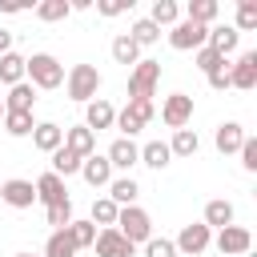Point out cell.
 Listing matches in <instances>:
<instances>
[{
    "label": "cell",
    "instance_id": "2",
    "mask_svg": "<svg viewBox=\"0 0 257 257\" xmlns=\"http://www.w3.org/2000/svg\"><path fill=\"white\" fill-rule=\"evenodd\" d=\"M64 88H68V96H72L76 104L96 100V92H100V72H96V64H72V68L64 72Z\"/></svg>",
    "mask_w": 257,
    "mask_h": 257
},
{
    "label": "cell",
    "instance_id": "25",
    "mask_svg": "<svg viewBox=\"0 0 257 257\" xmlns=\"http://www.w3.org/2000/svg\"><path fill=\"white\" fill-rule=\"evenodd\" d=\"M112 60H116V64H124V68H133V64H141V48L133 44V36H128V32H120V36H112Z\"/></svg>",
    "mask_w": 257,
    "mask_h": 257
},
{
    "label": "cell",
    "instance_id": "23",
    "mask_svg": "<svg viewBox=\"0 0 257 257\" xmlns=\"http://www.w3.org/2000/svg\"><path fill=\"white\" fill-rule=\"evenodd\" d=\"M233 217H237L233 201H225V197H213V201L205 205V221H201V225H209V229H225V225H233Z\"/></svg>",
    "mask_w": 257,
    "mask_h": 257
},
{
    "label": "cell",
    "instance_id": "27",
    "mask_svg": "<svg viewBox=\"0 0 257 257\" xmlns=\"http://www.w3.org/2000/svg\"><path fill=\"white\" fill-rule=\"evenodd\" d=\"M20 80H24V56H20V52H4V56H0V84L12 88V84H20Z\"/></svg>",
    "mask_w": 257,
    "mask_h": 257
},
{
    "label": "cell",
    "instance_id": "16",
    "mask_svg": "<svg viewBox=\"0 0 257 257\" xmlns=\"http://www.w3.org/2000/svg\"><path fill=\"white\" fill-rule=\"evenodd\" d=\"M112 120H116V108H112L104 96H96V100H88V104H84V128H88V133L112 128Z\"/></svg>",
    "mask_w": 257,
    "mask_h": 257
},
{
    "label": "cell",
    "instance_id": "39",
    "mask_svg": "<svg viewBox=\"0 0 257 257\" xmlns=\"http://www.w3.org/2000/svg\"><path fill=\"white\" fill-rule=\"evenodd\" d=\"M44 221H48L52 229H68V225H72V201L48 205V209H44Z\"/></svg>",
    "mask_w": 257,
    "mask_h": 257
},
{
    "label": "cell",
    "instance_id": "17",
    "mask_svg": "<svg viewBox=\"0 0 257 257\" xmlns=\"http://www.w3.org/2000/svg\"><path fill=\"white\" fill-rule=\"evenodd\" d=\"M205 44H209L213 52H221V56L229 60V56L237 52V44H241V32H237L233 24H213V28H209V40H205Z\"/></svg>",
    "mask_w": 257,
    "mask_h": 257
},
{
    "label": "cell",
    "instance_id": "28",
    "mask_svg": "<svg viewBox=\"0 0 257 257\" xmlns=\"http://www.w3.org/2000/svg\"><path fill=\"white\" fill-rule=\"evenodd\" d=\"M40 257H76V245L68 237V229H52L48 241H44V253Z\"/></svg>",
    "mask_w": 257,
    "mask_h": 257
},
{
    "label": "cell",
    "instance_id": "31",
    "mask_svg": "<svg viewBox=\"0 0 257 257\" xmlns=\"http://www.w3.org/2000/svg\"><path fill=\"white\" fill-rule=\"evenodd\" d=\"M4 133L8 137H32V128H36V116L32 112H4Z\"/></svg>",
    "mask_w": 257,
    "mask_h": 257
},
{
    "label": "cell",
    "instance_id": "36",
    "mask_svg": "<svg viewBox=\"0 0 257 257\" xmlns=\"http://www.w3.org/2000/svg\"><path fill=\"white\" fill-rule=\"evenodd\" d=\"M72 8H68V0H40L36 4V20H44V24H56V20H64Z\"/></svg>",
    "mask_w": 257,
    "mask_h": 257
},
{
    "label": "cell",
    "instance_id": "42",
    "mask_svg": "<svg viewBox=\"0 0 257 257\" xmlns=\"http://www.w3.org/2000/svg\"><path fill=\"white\" fill-rule=\"evenodd\" d=\"M124 8H133V0H96V12H100V16H108V20H112V16H120Z\"/></svg>",
    "mask_w": 257,
    "mask_h": 257
},
{
    "label": "cell",
    "instance_id": "11",
    "mask_svg": "<svg viewBox=\"0 0 257 257\" xmlns=\"http://www.w3.org/2000/svg\"><path fill=\"white\" fill-rule=\"evenodd\" d=\"M229 88H257V52H241L233 64H229Z\"/></svg>",
    "mask_w": 257,
    "mask_h": 257
},
{
    "label": "cell",
    "instance_id": "5",
    "mask_svg": "<svg viewBox=\"0 0 257 257\" xmlns=\"http://www.w3.org/2000/svg\"><path fill=\"white\" fill-rule=\"evenodd\" d=\"M153 116H157L153 100H128V104H124V108L116 112L112 128H120V137H128V141H133V137H137V133H141V128H145V124H149Z\"/></svg>",
    "mask_w": 257,
    "mask_h": 257
},
{
    "label": "cell",
    "instance_id": "1",
    "mask_svg": "<svg viewBox=\"0 0 257 257\" xmlns=\"http://www.w3.org/2000/svg\"><path fill=\"white\" fill-rule=\"evenodd\" d=\"M24 80H28L32 88L52 92V88L64 84V64H60L52 52H32V56H24Z\"/></svg>",
    "mask_w": 257,
    "mask_h": 257
},
{
    "label": "cell",
    "instance_id": "4",
    "mask_svg": "<svg viewBox=\"0 0 257 257\" xmlns=\"http://www.w3.org/2000/svg\"><path fill=\"white\" fill-rule=\"evenodd\" d=\"M161 84V60H141L128 68V100H153Z\"/></svg>",
    "mask_w": 257,
    "mask_h": 257
},
{
    "label": "cell",
    "instance_id": "34",
    "mask_svg": "<svg viewBox=\"0 0 257 257\" xmlns=\"http://www.w3.org/2000/svg\"><path fill=\"white\" fill-rule=\"evenodd\" d=\"M116 213H120V209H116L108 197H96V201H92V217H88V221H92V225H100V229H116Z\"/></svg>",
    "mask_w": 257,
    "mask_h": 257
},
{
    "label": "cell",
    "instance_id": "14",
    "mask_svg": "<svg viewBox=\"0 0 257 257\" xmlns=\"http://www.w3.org/2000/svg\"><path fill=\"white\" fill-rule=\"evenodd\" d=\"M32 185H36V201H40L44 209L68 201V185H64V177H56V173H40Z\"/></svg>",
    "mask_w": 257,
    "mask_h": 257
},
{
    "label": "cell",
    "instance_id": "41",
    "mask_svg": "<svg viewBox=\"0 0 257 257\" xmlns=\"http://www.w3.org/2000/svg\"><path fill=\"white\" fill-rule=\"evenodd\" d=\"M145 257H177V245L169 237H149L145 241Z\"/></svg>",
    "mask_w": 257,
    "mask_h": 257
},
{
    "label": "cell",
    "instance_id": "44",
    "mask_svg": "<svg viewBox=\"0 0 257 257\" xmlns=\"http://www.w3.org/2000/svg\"><path fill=\"white\" fill-rule=\"evenodd\" d=\"M0 12H8V16H16V12H24V4H20V0H4V4H0Z\"/></svg>",
    "mask_w": 257,
    "mask_h": 257
},
{
    "label": "cell",
    "instance_id": "47",
    "mask_svg": "<svg viewBox=\"0 0 257 257\" xmlns=\"http://www.w3.org/2000/svg\"><path fill=\"white\" fill-rule=\"evenodd\" d=\"M12 257H40V253H12Z\"/></svg>",
    "mask_w": 257,
    "mask_h": 257
},
{
    "label": "cell",
    "instance_id": "48",
    "mask_svg": "<svg viewBox=\"0 0 257 257\" xmlns=\"http://www.w3.org/2000/svg\"><path fill=\"white\" fill-rule=\"evenodd\" d=\"M0 120H4V100H0Z\"/></svg>",
    "mask_w": 257,
    "mask_h": 257
},
{
    "label": "cell",
    "instance_id": "13",
    "mask_svg": "<svg viewBox=\"0 0 257 257\" xmlns=\"http://www.w3.org/2000/svg\"><path fill=\"white\" fill-rule=\"evenodd\" d=\"M80 177H84V185H92V189H108V181H112L116 173H112V165L104 161V153H92V157L80 161Z\"/></svg>",
    "mask_w": 257,
    "mask_h": 257
},
{
    "label": "cell",
    "instance_id": "8",
    "mask_svg": "<svg viewBox=\"0 0 257 257\" xmlns=\"http://www.w3.org/2000/svg\"><path fill=\"white\" fill-rule=\"evenodd\" d=\"M253 249V233L245 225H225L217 229V253L221 257H245Z\"/></svg>",
    "mask_w": 257,
    "mask_h": 257
},
{
    "label": "cell",
    "instance_id": "35",
    "mask_svg": "<svg viewBox=\"0 0 257 257\" xmlns=\"http://www.w3.org/2000/svg\"><path fill=\"white\" fill-rule=\"evenodd\" d=\"M68 237H72L76 253H80V249H92V241H96V225H92V221H76V217H72V225H68Z\"/></svg>",
    "mask_w": 257,
    "mask_h": 257
},
{
    "label": "cell",
    "instance_id": "40",
    "mask_svg": "<svg viewBox=\"0 0 257 257\" xmlns=\"http://www.w3.org/2000/svg\"><path fill=\"white\" fill-rule=\"evenodd\" d=\"M237 153H241V169H245V173H257V137L245 133V141H241Z\"/></svg>",
    "mask_w": 257,
    "mask_h": 257
},
{
    "label": "cell",
    "instance_id": "15",
    "mask_svg": "<svg viewBox=\"0 0 257 257\" xmlns=\"http://www.w3.org/2000/svg\"><path fill=\"white\" fill-rule=\"evenodd\" d=\"M92 249H96V257H133V249H137V245H128L116 229H96Z\"/></svg>",
    "mask_w": 257,
    "mask_h": 257
},
{
    "label": "cell",
    "instance_id": "21",
    "mask_svg": "<svg viewBox=\"0 0 257 257\" xmlns=\"http://www.w3.org/2000/svg\"><path fill=\"white\" fill-rule=\"evenodd\" d=\"M241 141H245V128H241L237 120H221V124H217V133H213L217 153H237V149H241Z\"/></svg>",
    "mask_w": 257,
    "mask_h": 257
},
{
    "label": "cell",
    "instance_id": "22",
    "mask_svg": "<svg viewBox=\"0 0 257 257\" xmlns=\"http://www.w3.org/2000/svg\"><path fill=\"white\" fill-rule=\"evenodd\" d=\"M137 197H141V185H137L133 177H112V181H108V201H112L116 209L137 205Z\"/></svg>",
    "mask_w": 257,
    "mask_h": 257
},
{
    "label": "cell",
    "instance_id": "19",
    "mask_svg": "<svg viewBox=\"0 0 257 257\" xmlns=\"http://www.w3.org/2000/svg\"><path fill=\"white\" fill-rule=\"evenodd\" d=\"M32 145H36L40 153H56V149L64 145V128L52 124V120H36V128H32Z\"/></svg>",
    "mask_w": 257,
    "mask_h": 257
},
{
    "label": "cell",
    "instance_id": "37",
    "mask_svg": "<svg viewBox=\"0 0 257 257\" xmlns=\"http://www.w3.org/2000/svg\"><path fill=\"white\" fill-rule=\"evenodd\" d=\"M193 64H197V68H201V72H205V76H209V72H217V68H225V64H229V60H225V56H221V52H213V48H209V44H201V48H197V52H193Z\"/></svg>",
    "mask_w": 257,
    "mask_h": 257
},
{
    "label": "cell",
    "instance_id": "43",
    "mask_svg": "<svg viewBox=\"0 0 257 257\" xmlns=\"http://www.w3.org/2000/svg\"><path fill=\"white\" fill-rule=\"evenodd\" d=\"M209 88H217V92H225V88H229V64H225V68H217V72H209Z\"/></svg>",
    "mask_w": 257,
    "mask_h": 257
},
{
    "label": "cell",
    "instance_id": "20",
    "mask_svg": "<svg viewBox=\"0 0 257 257\" xmlns=\"http://www.w3.org/2000/svg\"><path fill=\"white\" fill-rule=\"evenodd\" d=\"M64 149H72V153L84 161V157H92V153H96V133H88L84 124L64 128Z\"/></svg>",
    "mask_w": 257,
    "mask_h": 257
},
{
    "label": "cell",
    "instance_id": "30",
    "mask_svg": "<svg viewBox=\"0 0 257 257\" xmlns=\"http://www.w3.org/2000/svg\"><path fill=\"white\" fill-rule=\"evenodd\" d=\"M128 36H133V44H137V48H149V44H157V40H161V28H157L149 16H141V20H133Z\"/></svg>",
    "mask_w": 257,
    "mask_h": 257
},
{
    "label": "cell",
    "instance_id": "9",
    "mask_svg": "<svg viewBox=\"0 0 257 257\" xmlns=\"http://www.w3.org/2000/svg\"><path fill=\"white\" fill-rule=\"evenodd\" d=\"M161 120H165L173 133L185 128V124L193 120V96H189V92H169L165 104H161Z\"/></svg>",
    "mask_w": 257,
    "mask_h": 257
},
{
    "label": "cell",
    "instance_id": "3",
    "mask_svg": "<svg viewBox=\"0 0 257 257\" xmlns=\"http://www.w3.org/2000/svg\"><path fill=\"white\" fill-rule=\"evenodd\" d=\"M116 233L128 241V245H145L153 237V217L141 209V205H124L116 213Z\"/></svg>",
    "mask_w": 257,
    "mask_h": 257
},
{
    "label": "cell",
    "instance_id": "45",
    "mask_svg": "<svg viewBox=\"0 0 257 257\" xmlns=\"http://www.w3.org/2000/svg\"><path fill=\"white\" fill-rule=\"evenodd\" d=\"M4 52H12V32H8V28H0V56H4Z\"/></svg>",
    "mask_w": 257,
    "mask_h": 257
},
{
    "label": "cell",
    "instance_id": "26",
    "mask_svg": "<svg viewBox=\"0 0 257 257\" xmlns=\"http://www.w3.org/2000/svg\"><path fill=\"white\" fill-rule=\"evenodd\" d=\"M173 161V153H169V141H149V145H141V165H149V169H165Z\"/></svg>",
    "mask_w": 257,
    "mask_h": 257
},
{
    "label": "cell",
    "instance_id": "12",
    "mask_svg": "<svg viewBox=\"0 0 257 257\" xmlns=\"http://www.w3.org/2000/svg\"><path fill=\"white\" fill-rule=\"evenodd\" d=\"M0 201L12 205V209H32L36 201V185L24 181V177H12V181H0Z\"/></svg>",
    "mask_w": 257,
    "mask_h": 257
},
{
    "label": "cell",
    "instance_id": "7",
    "mask_svg": "<svg viewBox=\"0 0 257 257\" xmlns=\"http://www.w3.org/2000/svg\"><path fill=\"white\" fill-rule=\"evenodd\" d=\"M177 257H201L209 245H213V229L209 225H201V221H193V225H185L181 233H177Z\"/></svg>",
    "mask_w": 257,
    "mask_h": 257
},
{
    "label": "cell",
    "instance_id": "33",
    "mask_svg": "<svg viewBox=\"0 0 257 257\" xmlns=\"http://www.w3.org/2000/svg\"><path fill=\"white\" fill-rule=\"evenodd\" d=\"M48 157H52V169H48V173H56V177H72V173H80V157H76L72 149L60 145V149L48 153Z\"/></svg>",
    "mask_w": 257,
    "mask_h": 257
},
{
    "label": "cell",
    "instance_id": "32",
    "mask_svg": "<svg viewBox=\"0 0 257 257\" xmlns=\"http://www.w3.org/2000/svg\"><path fill=\"white\" fill-rule=\"evenodd\" d=\"M197 149H201V137H197L193 128H177L173 141H169V153H173V157H193Z\"/></svg>",
    "mask_w": 257,
    "mask_h": 257
},
{
    "label": "cell",
    "instance_id": "24",
    "mask_svg": "<svg viewBox=\"0 0 257 257\" xmlns=\"http://www.w3.org/2000/svg\"><path fill=\"white\" fill-rule=\"evenodd\" d=\"M217 16H221V4H217V0H189V4H185V20H193V24L213 28Z\"/></svg>",
    "mask_w": 257,
    "mask_h": 257
},
{
    "label": "cell",
    "instance_id": "18",
    "mask_svg": "<svg viewBox=\"0 0 257 257\" xmlns=\"http://www.w3.org/2000/svg\"><path fill=\"white\" fill-rule=\"evenodd\" d=\"M0 100H4V112H32V104H36V88H32L28 80H20V84H12L8 96H0Z\"/></svg>",
    "mask_w": 257,
    "mask_h": 257
},
{
    "label": "cell",
    "instance_id": "46",
    "mask_svg": "<svg viewBox=\"0 0 257 257\" xmlns=\"http://www.w3.org/2000/svg\"><path fill=\"white\" fill-rule=\"evenodd\" d=\"M68 8H72V12H88V8H92V0H72Z\"/></svg>",
    "mask_w": 257,
    "mask_h": 257
},
{
    "label": "cell",
    "instance_id": "29",
    "mask_svg": "<svg viewBox=\"0 0 257 257\" xmlns=\"http://www.w3.org/2000/svg\"><path fill=\"white\" fill-rule=\"evenodd\" d=\"M149 20H153L157 28H173V24L181 20V4H177V0H153Z\"/></svg>",
    "mask_w": 257,
    "mask_h": 257
},
{
    "label": "cell",
    "instance_id": "10",
    "mask_svg": "<svg viewBox=\"0 0 257 257\" xmlns=\"http://www.w3.org/2000/svg\"><path fill=\"white\" fill-rule=\"evenodd\" d=\"M104 161L112 165V173L128 177V169H133V165H141V145H137V141H128V137H116V141L108 145Z\"/></svg>",
    "mask_w": 257,
    "mask_h": 257
},
{
    "label": "cell",
    "instance_id": "38",
    "mask_svg": "<svg viewBox=\"0 0 257 257\" xmlns=\"http://www.w3.org/2000/svg\"><path fill=\"white\" fill-rule=\"evenodd\" d=\"M237 32H253L257 28V4L253 0H237V20H233Z\"/></svg>",
    "mask_w": 257,
    "mask_h": 257
},
{
    "label": "cell",
    "instance_id": "6",
    "mask_svg": "<svg viewBox=\"0 0 257 257\" xmlns=\"http://www.w3.org/2000/svg\"><path fill=\"white\" fill-rule=\"evenodd\" d=\"M205 40H209V28H205V24H193V20H185V16L169 28V48H177V52H197Z\"/></svg>",
    "mask_w": 257,
    "mask_h": 257
}]
</instances>
